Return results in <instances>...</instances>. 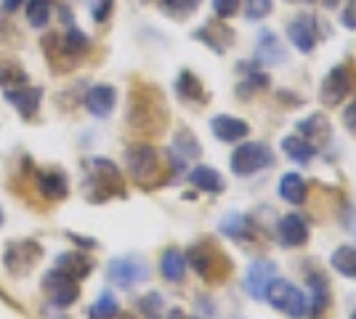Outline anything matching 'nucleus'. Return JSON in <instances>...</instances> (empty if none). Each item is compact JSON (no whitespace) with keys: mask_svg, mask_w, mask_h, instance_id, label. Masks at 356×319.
<instances>
[{"mask_svg":"<svg viewBox=\"0 0 356 319\" xmlns=\"http://www.w3.org/2000/svg\"><path fill=\"white\" fill-rule=\"evenodd\" d=\"M186 263H189L205 282H223V279L232 274V261H229V256L223 253L221 247H216L213 243H208V240L189 247Z\"/></svg>","mask_w":356,"mask_h":319,"instance_id":"nucleus-3","label":"nucleus"},{"mask_svg":"<svg viewBox=\"0 0 356 319\" xmlns=\"http://www.w3.org/2000/svg\"><path fill=\"white\" fill-rule=\"evenodd\" d=\"M341 24L348 30H356V0H343L341 3Z\"/></svg>","mask_w":356,"mask_h":319,"instance_id":"nucleus-39","label":"nucleus"},{"mask_svg":"<svg viewBox=\"0 0 356 319\" xmlns=\"http://www.w3.org/2000/svg\"><path fill=\"white\" fill-rule=\"evenodd\" d=\"M67 240H72V243L77 245V247H83V250H93V247L99 245L93 237H83V234H72V231L67 234Z\"/></svg>","mask_w":356,"mask_h":319,"instance_id":"nucleus-44","label":"nucleus"},{"mask_svg":"<svg viewBox=\"0 0 356 319\" xmlns=\"http://www.w3.org/2000/svg\"><path fill=\"white\" fill-rule=\"evenodd\" d=\"M88 6L93 22H106V16L112 14V0H88Z\"/></svg>","mask_w":356,"mask_h":319,"instance_id":"nucleus-40","label":"nucleus"},{"mask_svg":"<svg viewBox=\"0 0 356 319\" xmlns=\"http://www.w3.org/2000/svg\"><path fill=\"white\" fill-rule=\"evenodd\" d=\"M93 266H96V263H93L90 256H86V250H67V253L56 256V263H54V269H59L61 274L72 277L77 282L90 277Z\"/></svg>","mask_w":356,"mask_h":319,"instance_id":"nucleus-15","label":"nucleus"},{"mask_svg":"<svg viewBox=\"0 0 356 319\" xmlns=\"http://www.w3.org/2000/svg\"><path fill=\"white\" fill-rule=\"evenodd\" d=\"M3 221H6V211H3V205H0V227H3Z\"/></svg>","mask_w":356,"mask_h":319,"instance_id":"nucleus-49","label":"nucleus"},{"mask_svg":"<svg viewBox=\"0 0 356 319\" xmlns=\"http://www.w3.org/2000/svg\"><path fill=\"white\" fill-rule=\"evenodd\" d=\"M348 88H351V72H348V67H332L330 69V75L325 77V83H322V101L327 106H335L341 104L343 99L348 96Z\"/></svg>","mask_w":356,"mask_h":319,"instance_id":"nucleus-14","label":"nucleus"},{"mask_svg":"<svg viewBox=\"0 0 356 319\" xmlns=\"http://www.w3.org/2000/svg\"><path fill=\"white\" fill-rule=\"evenodd\" d=\"M284 46L280 43V38L274 35L271 30H264L261 32V38H258V48H255V59L258 64H282L284 61Z\"/></svg>","mask_w":356,"mask_h":319,"instance_id":"nucleus-20","label":"nucleus"},{"mask_svg":"<svg viewBox=\"0 0 356 319\" xmlns=\"http://www.w3.org/2000/svg\"><path fill=\"white\" fill-rule=\"evenodd\" d=\"M213 8H216V16H218V19H229V16L237 14L239 0H213Z\"/></svg>","mask_w":356,"mask_h":319,"instance_id":"nucleus-41","label":"nucleus"},{"mask_svg":"<svg viewBox=\"0 0 356 319\" xmlns=\"http://www.w3.org/2000/svg\"><path fill=\"white\" fill-rule=\"evenodd\" d=\"M106 279L122 290H131L149 279V263L138 256H120L106 263Z\"/></svg>","mask_w":356,"mask_h":319,"instance_id":"nucleus-7","label":"nucleus"},{"mask_svg":"<svg viewBox=\"0 0 356 319\" xmlns=\"http://www.w3.org/2000/svg\"><path fill=\"white\" fill-rule=\"evenodd\" d=\"M173 152H178V157H184V160H197L202 154V149H200L197 138L192 136V131L181 128L176 133V141H173Z\"/></svg>","mask_w":356,"mask_h":319,"instance_id":"nucleus-34","label":"nucleus"},{"mask_svg":"<svg viewBox=\"0 0 356 319\" xmlns=\"http://www.w3.org/2000/svg\"><path fill=\"white\" fill-rule=\"evenodd\" d=\"M118 311H120V304H118V298H115V293L104 290V293L96 298V304H90L88 319H115Z\"/></svg>","mask_w":356,"mask_h":319,"instance_id":"nucleus-32","label":"nucleus"},{"mask_svg":"<svg viewBox=\"0 0 356 319\" xmlns=\"http://www.w3.org/2000/svg\"><path fill=\"white\" fill-rule=\"evenodd\" d=\"M221 231L226 237L237 240V243H250V240H255V224H252L248 215H242V213L226 215L221 221Z\"/></svg>","mask_w":356,"mask_h":319,"instance_id":"nucleus-22","label":"nucleus"},{"mask_svg":"<svg viewBox=\"0 0 356 319\" xmlns=\"http://www.w3.org/2000/svg\"><path fill=\"white\" fill-rule=\"evenodd\" d=\"M287 35H290L293 46H296L300 54H309V51H314L316 40H319V22H316L312 14H300L298 19L290 22Z\"/></svg>","mask_w":356,"mask_h":319,"instance_id":"nucleus-12","label":"nucleus"},{"mask_svg":"<svg viewBox=\"0 0 356 319\" xmlns=\"http://www.w3.org/2000/svg\"><path fill=\"white\" fill-rule=\"evenodd\" d=\"M83 104L93 117H109L115 104H118V91L112 85H93L83 96Z\"/></svg>","mask_w":356,"mask_h":319,"instance_id":"nucleus-17","label":"nucleus"},{"mask_svg":"<svg viewBox=\"0 0 356 319\" xmlns=\"http://www.w3.org/2000/svg\"><path fill=\"white\" fill-rule=\"evenodd\" d=\"M330 266L341 277L356 279V245H341L332 256H330Z\"/></svg>","mask_w":356,"mask_h":319,"instance_id":"nucleus-29","label":"nucleus"},{"mask_svg":"<svg viewBox=\"0 0 356 319\" xmlns=\"http://www.w3.org/2000/svg\"><path fill=\"white\" fill-rule=\"evenodd\" d=\"M194 40H202L216 54H223V51H229V46L234 43V32L226 30V27H216V24H205L202 30L194 32Z\"/></svg>","mask_w":356,"mask_h":319,"instance_id":"nucleus-23","label":"nucleus"},{"mask_svg":"<svg viewBox=\"0 0 356 319\" xmlns=\"http://www.w3.org/2000/svg\"><path fill=\"white\" fill-rule=\"evenodd\" d=\"M274 165V152L264 141H248L232 152V170L234 176H252L264 167Z\"/></svg>","mask_w":356,"mask_h":319,"instance_id":"nucleus-6","label":"nucleus"},{"mask_svg":"<svg viewBox=\"0 0 356 319\" xmlns=\"http://www.w3.org/2000/svg\"><path fill=\"white\" fill-rule=\"evenodd\" d=\"M343 125L348 128L351 136H356V101L354 104H348V109L343 112Z\"/></svg>","mask_w":356,"mask_h":319,"instance_id":"nucleus-43","label":"nucleus"},{"mask_svg":"<svg viewBox=\"0 0 356 319\" xmlns=\"http://www.w3.org/2000/svg\"><path fill=\"white\" fill-rule=\"evenodd\" d=\"M38 192L43 195L48 202H61V199L70 197V181H67V173L59 167H45L38 170Z\"/></svg>","mask_w":356,"mask_h":319,"instance_id":"nucleus-13","label":"nucleus"},{"mask_svg":"<svg viewBox=\"0 0 356 319\" xmlns=\"http://www.w3.org/2000/svg\"><path fill=\"white\" fill-rule=\"evenodd\" d=\"M293 3H312V0H293Z\"/></svg>","mask_w":356,"mask_h":319,"instance_id":"nucleus-50","label":"nucleus"},{"mask_svg":"<svg viewBox=\"0 0 356 319\" xmlns=\"http://www.w3.org/2000/svg\"><path fill=\"white\" fill-rule=\"evenodd\" d=\"M0 3H3V8H6L8 14H11V11H16V8L22 6V0H0Z\"/></svg>","mask_w":356,"mask_h":319,"instance_id":"nucleus-46","label":"nucleus"},{"mask_svg":"<svg viewBox=\"0 0 356 319\" xmlns=\"http://www.w3.org/2000/svg\"><path fill=\"white\" fill-rule=\"evenodd\" d=\"M43 295L51 301V306L70 309L80 298V282L72 279V277H67V274H61L59 269H51L43 277Z\"/></svg>","mask_w":356,"mask_h":319,"instance_id":"nucleus-9","label":"nucleus"},{"mask_svg":"<svg viewBox=\"0 0 356 319\" xmlns=\"http://www.w3.org/2000/svg\"><path fill=\"white\" fill-rule=\"evenodd\" d=\"M45 256V247L43 243H38V240H11V243L6 245V250H3V269L8 277H30L38 266H40V261Z\"/></svg>","mask_w":356,"mask_h":319,"instance_id":"nucleus-4","label":"nucleus"},{"mask_svg":"<svg viewBox=\"0 0 356 319\" xmlns=\"http://www.w3.org/2000/svg\"><path fill=\"white\" fill-rule=\"evenodd\" d=\"M0 43H16V30L8 19V11L0 14Z\"/></svg>","mask_w":356,"mask_h":319,"instance_id":"nucleus-42","label":"nucleus"},{"mask_svg":"<svg viewBox=\"0 0 356 319\" xmlns=\"http://www.w3.org/2000/svg\"><path fill=\"white\" fill-rule=\"evenodd\" d=\"M306 285L312 290V317L316 319L319 314L327 311L330 304V285H327V277H322L319 272H312L306 277Z\"/></svg>","mask_w":356,"mask_h":319,"instance_id":"nucleus-25","label":"nucleus"},{"mask_svg":"<svg viewBox=\"0 0 356 319\" xmlns=\"http://www.w3.org/2000/svg\"><path fill=\"white\" fill-rule=\"evenodd\" d=\"M282 149L293 163H298V165H309L314 160V154H316V149H314L312 144L300 136H284Z\"/></svg>","mask_w":356,"mask_h":319,"instance_id":"nucleus-28","label":"nucleus"},{"mask_svg":"<svg viewBox=\"0 0 356 319\" xmlns=\"http://www.w3.org/2000/svg\"><path fill=\"white\" fill-rule=\"evenodd\" d=\"M138 311L144 314V319H163L165 317V298L157 293V290H152V293H147V295H141L138 298Z\"/></svg>","mask_w":356,"mask_h":319,"instance_id":"nucleus-33","label":"nucleus"},{"mask_svg":"<svg viewBox=\"0 0 356 319\" xmlns=\"http://www.w3.org/2000/svg\"><path fill=\"white\" fill-rule=\"evenodd\" d=\"M280 197L287 199L290 205H300L306 199V181L298 173H284L280 181Z\"/></svg>","mask_w":356,"mask_h":319,"instance_id":"nucleus-31","label":"nucleus"},{"mask_svg":"<svg viewBox=\"0 0 356 319\" xmlns=\"http://www.w3.org/2000/svg\"><path fill=\"white\" fill-rule=\"evenodd\" d=\"M296 128H298V133H300V138H306L316 152L325 149L327 144H330V138H332V128H330L327 117H322V115H312V117L298 122Z\"/></svg>","mask_w":356,"mask_h":319,"instance_id":"nucleus-16","label":"nucleus"},{"mask_svg":"<svg viewBox=\"0 0 356 319\" xmlns=\"http://www.w3.org/2000/svg\"><path fill=\"white\" fill-rule=\"evenodd\" d=\"M125 165H128V173L138 186L144 189H152V186H160L165 181V176L170 170V163H163V154L157 152L152 144H134L125 149Z\"/></svg>","mask_w":356,"mask_h":319,"instance_id":"nucleus-2","label":"nucleus"},{"mask_svg":"<svg viewBox=\"0 0 356 319\" xmlns=\"http://www.w3.org/2000/svg\"><path fill=\"white\" fill-rule=\"evenodd\" d=\"M202 0H163V8L173 16H189Z\"/></svg>","mask_w":356,"mask_h":319,"instance_id":"nucleus-37","label":"nucleus"},{"mask_svg":"<svg viewBox=\"0 0 356 319\" xmlns=\"http://www.w3.org/2000/svg\"><path fill=\"white\" fill-rule=\"evenodd\" d=\"M277 240L284 247H300L309 240V224L298 213H290V215L280 218V224H277Z\"/></svg>","mask_w":356,"mask_h":319,"instance_id":"nucleus-18","label":"nucleus"},{"mask_svg":"<svg viewBox=\"0 0 356 319\" xmlns=\"http://www.w3.org/2000/svg\"><path fill=\"white\" fill-rule=\"evenodd\" d=\"M165 319H192V317H189V314H186L184 309H170V311H168V317H165Z\"/></svg>","mask_w":356,"mask_h":319,"instance_id":"nucleus-45","label":"nucleus"},{"mask_svg":"<svg viewBox=\"0 0 356 319\" xmlns=\"http://www.w3.org/2000/svg\"><path fill=\"white\" fill-rule=\"evenodd\" d=\"M51 19V0H30L27 3V22L35 30H43Z\"/></svg>","mask_w":356,"mask_h":319,"instance_id":"nucleus-35","label":"nucleus"},{"mask_svg":"<svg viewBox=\"0 0 356 319\" xmlns=\"http://www.w3.org/2000/svg\"><path fill=\"white\" fill-rule=\"evenodd\" d=\"M264 298H266L277 311L287 314L290 319L306 317V295H303V290L296 288V285L287 282V279H271Z\"/></svg>","mask_w":356,"mask_h":319,"instance_id":"nucleus-5","label":"nucleus"},{"mask_svg":"<svg viewBox=\"0 0 356 319\" xmlns=\"http://www.w3.org/2000/svg\"><path fill=\"white\" fill-rule=\"evenodd\" d=\"M131 125L136 131H144V133H157L165 122V109L163 101H160V93H154L152 99H144V96H136L131 101Z\"/></svg>","mask_w":356,"mask_h":319,"instance_id":"nucleus-8","label":"nucleus"},{"mask_svg":"<svg viewBox=\"0 0 356 319\" xmlns=\"http://www.w3.org/2000/svg\"><path fill=\"white\" fill-rule=\"evenodd\" d=\"M160 274L168 282H181L186 274V256L178 247H168L160 259Z\"/></svg>","mask_w":356,"mask_h":319,"instance_id":"nucleus-27","label":"nucleus"},{"mask_svg":"<svg viewBox=\"0 0 356 319\" xmlns=\"http://www.w3.org/2000/svg\"><path fill=\"white\" fill-rule=\"evenodd\" d=\"M83 195L93 205H102L109 199H122L125 192V179L120 167L106 160V157H90L83 163Z\"/></svg>","mask_w":356,"mask_h":319,"instance_id":"nucleus-1","label":"nucleus"},{"mask_svg":"<svg viewBox=\"0 0 356 319\" xmlns=\"http://www.w3.org/2000/svg\"><path fill=\"white\" fill-rule=\"evenodd\" d=\"M274 274H277V263L274 261L268 259L252 261L250 266H248V274H245V290H248V295L255 298V301H264L268 282L274 279Z\"/></svg>","mask_w":356,"mask_h":319,"instance_id":"nucleus-11","label":"nucleus"},{"mask_svg":"<svg viewBox=\"0 0 356 319\" xmlns=\"http://www.w3.org/2000/svg\"><path fill=\"white\" fill-rule=\"evenodd\" d=\"M266 88H268V75H266V72H250V75L239 83L237 93L248 99V96H252V93L266 91Z\"/></svg>","mask_w":356,"mask_h":319,"instance_id":"nucleus-36","label":"nucleus"},{"mask_svg":"<svg viewBox=\"0 0 356 319\" xmlns=\"http://www.w3.org/2000/svg\"><path fill=\"white\" fill-rule=\"evenodd\" d=\"M59 46H61V51H64V56L77 59V56H83V54L88 51L90 40L86 32H80L77 27H70L64 35H59Z\"/></svg>","mask_w":356,"mask_h":319,"instance_id":"nucleus-30","label":"nucleus"},{"mask_svg":"<svg viewBox=\"0 0 356 319\" xmlns=\"http://www.w3.org/2000/svg\"><path fill=\"white\" fill-rule=\"evenodd\" d=\"M16 85H27V72L11 54L0 51V88H16Z\"/></svg>","mask_w":356,"mask_h":319,"instance_id":"nucleus-24","label":"nucleus"},{"mask_svg":"<svg viewBox=\"0 0 356 319\" xmlns=\"http://www.w3.org/2000/svg\"><path fill=\"white\" fill-rule=\"evenodd\" d=\"M176 91H178V96H181L184 101H194V104H205V101H208V91L202 88L200 77L192 75L189 69H184V72L178 75Z\"/></svg>","mask_w":356,"mask_h":319,"instance_id":"nucleus-26","label":"nucleus"},{"mask_svg":"<svg viewBox=\"0 0 356 319\" xmlns=\"http://www.w3.org/2000/svg\"><path fill=\"white\" fill-rule=\"evenodd\" d=\"M189 183H192L194 189H200V192H208V195H218L226 189V183H223V176L216 170V167L210 165H197L189 173Z\"/></svg>","mask_w":356,"mask_h":319,"instance_id":"nucleus-21","label":"nucleus"},{"mask_svg":"<svg viewBox=\"0 0 356 319\" xmlns=\"http://www.w3.org/2000/svg\"><path fill=\"white\" fill-rule=\"evenodd\" d=\"M274 3L271 0H245V16L248 19H264L271 14Z\"/></svg>","mask_w":356,"mask_h":319,"instance_id":"nucleus-38","label":"nucleus"},{"mask_svg":"<svg viewBox=\"0 0 356 319\" xmlns=\"http://www.w3.org/2000/svg\"><path fill=\"white\" fill-rule=\"evenodd\" d=\"M210 131L218 141H226V144H234L239 138H245L250 133V125L245 120H239L234 115H216L210 120Z\"/></svg>","mask_w":356,"mask_h":319,"instance_id":"nucleus-19","label":"nucleus"},{"mask_svg":"<svg viewBox=\"0 0 356 319\" xmlns=\"http://www.w3.org/2000/svg\"><path fill=\"white\" fill-rule=\"evenodd\" d=\"M115 319H136L134 314H125V311H118V317Z\"/></svg>","mask_w":356,"mask_h":319,"instance_id":"nucleus-48","label":"nucleus"},{"mask_svg":"<svg viewBox=\"0 0 356 319\" xmlns=\"http://www.w3.org/2000/svg\"><path fill=\"white\" fill-rule=\"evenodd\" d=\"M341 3H343V0H325L327 8H341Z\"/></svg>","mask_w":356,"mask_h":319,"instance_id":"nucleus-47","label":"nucleus"},{"mask_svg":"<svg viewBox=\"0 0 356 319\" xmlns=\"http://www.w3.org/2000/svg\"><path fill=\"white\" fill-rule=\"evenodd\" d=\"M3 99L14 106L24 120H35L40 112V104H43V88H32V85L3 88Z\"/></svg>","mask_w":356,"mask_h":319,"instance_id":"nucleus-10","label":"nucleus"}]
</instances>
